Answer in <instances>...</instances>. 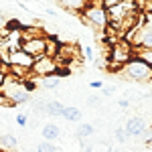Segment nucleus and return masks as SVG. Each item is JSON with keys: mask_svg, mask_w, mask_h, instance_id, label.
<instances>
[{"mask_svg": "<svg viewBox=\"0 0 152 152\" xmlns=\"http://www.w3.org/2000/svg\"><path fill=\"white\" fill-rule=\"evenodd\" d=\"M16 124H18V126H26V124H28V114H16Z\"/></svg>", "mask_w": 152, "mask_h": 152, "instance_id": "obj_21", "label": "nucleus"}, {"mask_svg": "<svg viewBox=\"0 0 152 152\" xmlns=\"http://www.w3.org/2000/svg\"><path fill=\"white\" fill-rule=\"evenodd\" d=\"M89 85H91L94 89H102V87H104V83H102V81H91Z\"/></svg>", "mask_w": 152, "mask_h": 152, "instance_id": "obj_25", "label": "nucleus"}, {"mask_svg": "<svg viewBox=\"0 0 152 152\" xmlns=\"http://www.w3.org/2000/svg\"><path fill=\"white\" fill-rule=\"evenodd\" d=\"M132 47H146V49H152V31H146V28H140L138 35L134 39Z\"/></svg>", "mask_w": 152, "mask_h": 152, "instance_id": "obj_10", "label": "nucleus"}, {"mask_svg": "<svg viewBox=\"0 0 152 152\" xmlns=\"http://www.w3.org/2000/svg\"><path fill=\"white\" fill-rule=\"evenodd\" d=\"M132 55H134V59H138V61H142V63H146V65L152 67V49L132 47Z\"/></svg>", "mask_w": 152, "mask_h": 152, "instance_id": "obj_13", "label": "nucleus"}, {"mask_svg": "<svg viewBox=\"0 0 152 152\" xmlns=\"http://www.w3.org/2000/svg\"><path fill=\"white\" fill-rule=\"evenodd\" d=\"M2 65H4V63H2V61H0V71H2Z\"/></svg>", "mask_w": 152, "mask_h": 152, "instance_id": "obj_30", "label": "nucleus"}, {"mask_svg": "<svg viewBox=\"0 0 152 152\" xmlns=\"http://www.w3.org/2000/svg\"><path fill=\"white\" fill-rule=\"evenodd\" d=\"M0 24H2V26L6 24V14H4L2 10H0Z\"/></svg>", "mask_w": 152, "mask_h": 152, "instance_id": "obj_29", "label": "nucleus"}, {"mask_svg": "<svg viewBox=\"0 0 152 152\" xmlns=\"http://www.w3.org/2000/svg\"><path fill=\"white\" fill-rule=\"evenodd\" d=\"M59 49H61V45H59L57 39H53V37H47V39H45V55H47V57L55 59L57 53H59Z\"/></svg>", "mask_w": 152, "mask_h": 152, "instance_id": "obj_14", "label": "nucleus"}, {"mask_svg": "<svg viewBox=\"0 0 152 152\" xmlns=\"http://www.w3.org/2000/svg\"><path fill=\"white\" fill-rule=\"evenodd\" d=\"M4 81H6V73L0 71V91H2V87H4Z\"/></svg>", "mask_w": 152, "mask_h": 152, "instance_id": "obj_26", "label": "nucleus"}, {"mask_svg": "<svg viewBox=\"0 0 152 152\" xmlns=\"http://www.w3.org/2000/svg\"><path fill=\"white\" fill-rule=\"evenodd\" d=\"M132 45L126 41H116L112 45V55H110V69L112 71H120L128 61H132Z\"/></svg>", "mask_w": 152, "mask_h": 152, "instance_id": "obj_4", "label": "nucleus"}, {"mask_svg": "<svg viewBox=\"0 0 152 152\" xmlns=\"http://www.w3.org/2000/svg\"><path fill=\"white\" fill-rule=\"evenodd\" d=\"M124 0H104L102 4H104V8H112V6H118V4H122Z\"/></svg>", "mask_w": 152, "mask_h": 152, "instance_id": "obj_22", "label": "nucleus"}, {"mask_svg": "<svg viewBox=\"0 0 152 152\" xmlns=\"http://www.w3.org/2000/svg\"><path fill=\"white\" fill-rule=\"evenodd\" d=\"M61 118H65L67 122H79V120H81V110H79V107H75V105H69V107H65V110H63Z\"/></svg>", "mask_w": 152, "mask_h": 152, "instance_id": "obj_16", "label": "nucleus"}, {"mask_svg": "<svg viewBox=\"0 0 152 152\" xmlns=\"http://www.w3.org/2000/svg\"><path fill=\"white\" fill-rule=\"evenodd\" d=\"M37 152H57V146H55V142H41L39 146H37Z\"/></svg>", "mask_w": 152, "mask_h": 152, "instance_id": "obj_19", "label": "nucleus"}, {"mask_svg": "<svg viewBox=\"0 0 152 152\" xmlns=\"http://www.w3.org/2000/svg\"><path fill=\"white\" fill-rule=\"evenodd\" d=\"M114 138H116L118 142H122V144H126V142L130 140V138H128V134H126V130H124V128H116V130H114Z\"/></svg>", "mask_w": 152, "mask_h": 152, "instance_id": "obj_20", "label": "nucleus"}, {"mask_svg": "<svg viewBox=\"0 0 152 152\" xmlns=\"http://www.w3.org/2000/svg\"><path fill=\"white\" fill-rule=\"evenodd\" d=\"M118 105H120V107H130V99L122 97V99H118Z\"/></svg>", "mask_w": 152, "mask_h": 152, "instance_id": "obj_24", "label": "nucleus"}, {"mask_svg": "<svg viewBox=\"0 0 152 152\" xmlns=\"http://www.w3.org/2000/svg\"><path fill=\"white\" fill-rule=\"evenodd\" d=\"M112 94H114V87H104V95L105 97H110Z\"/></svg>", "mask_w": 152, "mask_h": 152, "instance_id": "obj_28", "label": "nucleus"}, {"mask_svg": "<svg viewBox=\"0 0 152 152\" xmlns=\"http://www.w3.org/2000/svg\"><path fill=\"white\" fill-rule=\"evenodd\" d=\"M45 39L47 37H31V39H24L20 49H23L24 53H28L31 57H41V55H45Z\"/></svg>", "mask_w": 152, "mask_h": 152, "instance_id": "obj_7", "label": "nucleus"}, {"mask_svg": "<svg viewBox=\"0 0 152 152\" xmlns=\"http://www.w3.org/2000/svg\"><path fill=\"white\" fill-rule=\"evenodd\" d=\"M85 55H87V59H94V49H91V47H85Z\"/></svg>", "mask_w": 152, "mask_h": 152, "instance_id": "obj_27", "label": "nucleus"}, {"mask_svg": "<svg viewBox=\"0 0 152 152\" xmlns=\"http://www.w3.org/2000/svg\"><path fill=\"white\" fill-rule=\"evenodd\" d=\"M59 83H61L59 75H49V77H43L41 79V85L45 89H55V87H59Z\"/></svg>", "mask_w": 152, "mask_h": 152, "instance_id": "obj_18", "label": "nucleus"}, {"mask_svg": "<svg viewBox=\"0 0 152 152\" xmlns=\"http://www.w3.org/2000/svg\"><path fill=\"white\" fill-rule=\"evenodd\" d=\"M97 2H104V0H97Z\"/></svg>", "mask_w": 152, "mask_h": 152, "instance_id": "obj_31", "label": "nucleus"}, {"mask_svg": "<svg viewBox=\"0 0 152 152\" xmlns=\"http://www.w3.org/2000/svg\"><path fill=\"white\" fill-rule=\"evenodd\" d=\"M95 132L94 124H81V126H77V130H75V136L77 138H87V136H91Z\"/></svg>", "mask_w": 152, "mask_h": 152, "instance_id": "obj_17", "label": "nucleus"}, {"mask_svg": "<svg viewBox=\"0 0 152 152\" xmlns=\"http://www.w3.org/2000/svg\"><path fill=\"white\" fill-rule=\"evenodd\" d=\"M0 94L8 99L10 105H20V104L31 102V91L26 89L24 81H18V79H14L10 75H6V81H4V87H2Z\"/></svg>", "mask_w": 152, "mask_h": 152, "instance_id": "obj_1", "label": "nucleus"}, {"mask_svg": "<svg viewBox=\"0 0 152 152\" xmlns=\"http://www.w3.org/2000/svg\"><path fill=\"white\" fill-rule=\"evenodd\" d=\"M59 4H61V8H65L67 12H83L94 0H57Z\"/></svg>", "mask_w": 152, "mask_h": 152, "instance_id": "obj_9", "label": "nucleus"}, {"mask_svg": "<svg viewBox=\"0 0 152 152\" xmlns=\"http://www.w3.org/2000/svg\"><path fill=\"white\" fill-rule=\"evenodd\" d=\"M18 146V138L12 134H0V152H12Z\"/></svg>", "mask_w": 152, "mask_h": 152, "instance_id": "obj_11", "label": "nucleus"}, {"mask_svg": "<svg viewBox=\"0 0 152 152\" xmlns=\"http://www.w3.org/2000/svg\"><path fill=\"white\" fill-rule=\"evenodd\" d=\"M83 23L89 24L91 28H99V31L107 28L110 20H107V10L104 8V4L97 2V0H94V2L83 10Z\"/></svg>", "mask_w": 152, "mask_h": 152, "instance_id": "obj_3", "label": "nucleus"}, {"mask_svg": "<svg viewBox=\"0 0 152 152\" xmlns=\"http://www.w3.org/2000/svg\"><path fill=\"white\" fill-rule=\"evenodd\" d=\"M63 69L57 65L55 59L47 57V55H41V57H35V63H33V69H31V75H35L39 79L43 77H49V75H61Z\"/></svg>", "mask_w": 152, "mask_h": 152, "instance_id": "obj_5", "label": "nucleus"}, {"mask_svg": "<svg viewBox=\"0 0 152 152\" xmlns=\"http://www.w3.org/2000/svg\"><path fill=\"white\" fill-rule=\"evenodd\" d=\"M63 110H65V105L57 102V99H53V102H47V107H45V114L47 116H53V118H59L63 114Z\"/></svg>", "mask_w": 152, "mask_h": 152, "instance_id": "obj_15", "label": "nucleus"}, {"mask_svg": "<svg viewBox=\"0 0 152 152\" xmlns=\"http://www.w3.org/2000/svg\"><path fill=\"white\" fill-rule=\"evenodd\" d=\"M124 130H126L128 138H146V136H148V132H150V126H148V122H146L144 118L132 116V118L126 120Z\"/></svg>", "mask_w": 152, "mask_h": 152, "instance_id": "obj_6", "label": "nucleus"}, {"mask_svg": "<svg viewBox=\"0 0 152 152\" xmlns=\"http://www.w3.org/2000/svg\"><path fill=\"white\" fill-rule=\"evenodd\" d=\"M41 134H43V138L49 142H55L61 136V128H59L57 124H53V122H49V124H45L43 126V130H41Z\"/></svg>", "mask_w": 152, "mask_h": 152, "instance_id": "obj_12", "label": "nucleus"}, {"mask_svg": "<svg viewBox=\"0 0 152 152\" xmlns=\"http://www.w3.org/2000/svg\"><path fill=\"white\" fill-rule=\"evenodd\" d=\"M118 73H120L122 79H130V81H150L152 79V67L138 61V59L128 61Z\"/></svg>", "mask_w": 152, "mask_h": 152, "instance_id": "obj_2", "label": "nucleus"}, {"mask_svg": "<svg viewBox=\"0 0 152 152\" xmlns=\"http://www.w3.org/2000/svg\"><path fill=\"white\" fill-rule=\"evenodd\" d=\"M87 104L94 105V107H99V105H102V102H99V97H89V99H87Z\"/></svg>", "mask_w": 152, "mask_h": 152, "instance_id": "obj_23", "label": "nucleus"}, {"mask_svg": "<svg viewBox=\"0 0 152 152\" xmlns=\"http://www.w3.org/2000/svg\"><path fill=\"white\" fill-rule=\"evenodd\" d=\"M33 63H35V59L28 53H24L23 49L12 51L8 55V65H18V67H24V69H33Z\"/></svg>", "mask_w": 152, "mask_h": 152, "instance_id": "obj_8", "label": "nucleus"}]
</instances>
